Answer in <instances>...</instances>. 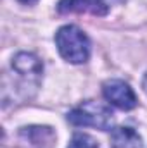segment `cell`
Segmentation results:
<instances>
[{
  "label": "cell",
  "mask_w": 147,
  "mask_h": 148,
  "mask_svg": "<svg viewBox=\"0 0 147 148\" xmlns=\"http://www.w3.org/2000/svg\"><path fill=\"white\" fill-rule=\"evenodd\" d=\"M21 138L26 140L33 148H50L55 141V133L47 126H30L21 129Z\"/></svg>",
  "instance_id": "8992f818"
},
{
  "label": "cell",
  "mask_w": 147,
  "mask_h": 148,
  "mask_svg": "<svg viewBox=\"0 0 147 148\" xmlns=\"http://www.w3.org/2000/svg\"><path fill=\"white\" fill-rule=\"evenodd\" d=\"M12 69L19 76L38 83V79L42 76V62L38 60L37 55L28 53V52H21L12 59Z\"/></svg>",
  "instance_id": "5b68a950"
},
{
  "label": "cell",
  "mask_w": 147,
  "mask_h": 148,
  "mask_svg": "<svg viewBox=\"0 0 147 148\" xmlns=\"http://www.w3.org/2000/svg\"><path fill=\"white\" fill-rule=\"evenodd\" d=\"M104 98L111 105L121 109V110H132L137 107V97L128 83L121 79H109L102 84Z\"/></svg>",
  "instance_id": "3957f363"
},
{
  "label": "cell",
  "mask_w": 147,
  "mask_h": 148,
  "mask_svg": "<svg viewBox=\"0 0 147 148\" xmlns=\"http://www.w3.org/2000/svg\"><path fill=\"white\" fill-rule=\"evenodd\" d=\"M55 45L62 59L71 64H83L90 57V40L88 36L73 24H66L57 29Z\"/></svg>",
  "instance_id": "6da1fadb"
},
{
  "label": "cell",
  "mask_w": 147,
  "mask_h": 148,
  "mask_svg": "<svg viewBox=\"0 0 147 148\" xmlns=\"http://www.w3.org/2000/svg\"><path fill=\"white\" fill-rule=\"evenodd\" d=\"M144 88H146V91H147V74H146V79H144Z\"/></svg>",
  "instance_id": "30bf717a"
},
{
  "label": "cell",
  "mask_w": 147,
  "mask_h": 148,
  "mask_svg": "<svg viewBox=\"0 0 147 148\" xmlns=\"http://www.w3.org/2000/svg\"><path fill=\"white\" fill-rule=\"evenodd\" d=\"M17 2H21V3H24V5H31V3H35L37 0H17Z\"/></svg>",
  "instance_id": "9c48e42d"
},
{
  "label": "cell",
  "mask_w": 147,
  "mask_h": 148,
  "mask_svg": "<svg viewBox=\"0 0 147 148\" xmlns=\"http://www.w3.org/2000/svg\"><path fill=\"white\" fill-rule=\"evenodd\" d=\"M68 121L73 126H90V127H97L101 131H109L112 127L114 117H112V112L109 107H106L99 102L88 100L69 112Z\"/></svg>",
  "instance_id": "7a4b0ae2"
},
{
  "label": "cell",
  "mask_w": 147,
  "mask_h": 148,
  "mask_svg": "<svg viewBox=\"0 0 147 148\" xmlns=\"http://www.w3.org/2000/svg\"><path fill=\"white\" fill-rule=\"evenodd\" d=\"M121 0H61L57 10L61 14L66 12H90L95 16H106L114 3Z\"/></svg>",
  "instance_id": "277c9868"
},
{
  "label": "cell",
  "mask_w": 147,
  "mask_h": 148,
  "mask_svg": "<svg viewBox=\"0 0 147 148\" xmlns=\"http://www.w3.org/2000/svg\"><path fill=\"white\" fill-rule=\"evenodd\" d=\"M111 148H142V138L132 127H116L111 133Z\"/></svg>",
  "instance_id": "52a82bcc"
},
{
  "label": "cell",
  "mask_w": 147,
  "mask_h": 148,
  "mask_svg": "<svg viewBox=\"0 0 147 148\" xmlns=\"http://www.w3.org/2000/svg\"><path fill=\"white\" fill-rule=\"evenodd\" d=\"M68 148H99V143H97V140H94L90 134L76 133L73 138H71Z\"/></svg>",
  "instance_id": "ba28073f"
}]
</instances>
